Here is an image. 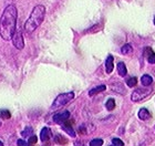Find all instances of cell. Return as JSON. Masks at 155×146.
Returning <instances> with one entry per match:
<instances>
[{
    "instance_id": "obj_1",
    "label": "cell",
    "mask_w": 155,
    "mask_h": 146,
    "mask_svg": "<svg viewBox=\"0 0 155 146\" xmlns=\"http://www.w3.org/2000/svg\"><path fill=\"white\" fill-rule=\"evenodd\" d=\"M17 11L16 6L9 5L3 10L1 18H0V37L5 41H9L12 38L17 27Z\"/></svg>"
},
{
    "instance_id": "obj_2",
    "label": "cell",
    "mask_w": 155,
    "mask_h": 146,
    "mask_svg": "<svg viewBox=\"0 0 155 146\" xmlns=\"http://www.w3.org/2000/svg\"><path fill=\"white\" fill-rule=\"evenodd\" d=\"M45 8L42 5H38L33 8L32 12L28 18V20L25 23V31L28 33L33 32L45 20Z\"/></svg>"
},
{
    "instance_id": "obj_3",
    "label": "cell",
    "mask_w": 155,
    "mask_h": 146,
    "mask_svg": "<svg viewBox=\"0 0 155 146\" xmlns=\"http://www.w3.org/2000/svg\"><path fill=\"white\" fill-rule=\"evenodd\" d=\"M74 99V93L73 92H68V93H62L59 94L58 96L55 97V100L53 101L51 109L55 110V109H60V107L64 106L67 104Z\"/></svg>"
},
{
    "instance_id": "obj_4",
    "label": "cell",
    "mask_w": 155,
    "mask_h": 146,
    "mask_svg": "<svg viewBox=\"0 0 155 146\" xmlns=\"http://www.w3.org/2000/svg\"><path fill=\"white\" fill-rule=\"evenodd\" d=\"M151 92H152L151 89H136L131 95V100L133 102H140V101L144 100L145 97L149 96L151 94Z\"/></svg>"
},
{
    "instance_id": "obj_5",
    "label": "cell",
    "mask_w": 155,
    "mask_h": 146,
    "mask_svg": "<svg viewBox=\"0 0 155 146\" xmlns=\"http://www.w3.org/2000/svg\"><path fill=\"white\" fill-rule=\"evenodd\" d=\"M11 40H12V44L16 47L18 50H22L23 47H25V40H23L22 32H21L20 30L15 31Z\"/></svg>"
},
{
    "instance_id": "obj_6",
    "label": "cell",
    "mask_w": 155,
    "mask_h": 146,
    "mask_svg": "<svg viewBox=\"0 0 155 146\" xmlns=\"http://www.w3.org/2000/svg\"><path fill=\"white\" fill-rule=\"evenodd\" d=\"M70 117V112L69 111H63V112H59V113L53 115V121L57 124H61L64 121H67Z\"/></svg>"
},
{
    "instance_id": "obj_7",
    "label": "cell",
    "mask_w": 155,
    "mask_h": 146,
    "mask_svg": "<svg viewBox=\"0 0 155 146\" xmlns=\"http://www.w3.org/2000/svg\"><path fill=\"white\" fill-rule=\"evenodd\" d=\"M51 131L49 127H43L41 130V133H40V140L42 142H48L50 138H51Z\"/></svg>"
},
{
    "instance_id": "obj_8",
    "label": "cell",
    "mask_w": 155,
    "mask_h": 146,
    "mask_svg": "<svg viewBox=\"0 0 155 146\" xmlns=\"http://www.w3.org/2000/svg\"><path fill=\"white\" fill-rule=\"evenodd\" d=\"M114 69V64H113V57L112 55H107V60H105V71H107V74L112 73Z\"/></svg>"
},
{
    "instance_id": "obj_9",
    "label": "cell",
    "mask_w": 155,
    "mask_h": 146,
    "mask_svg": "<svg viewBox=\"0 0 155 146\" xmlns=\"http://www.w3.org/2000/svg\"><path fill=\"white\" fill-rule=\"evenodd\" d=\"M139 117L141 118V120L146 121L151 117V113L149 112L147 109H144V107H143V109H141V110L139 111Z\"/></svg>"
},
{
    "instance_id": "obj_10",
    "label": "cell",
    "mask_w": 155,
    "mask_h": 146,
    "mask_svg": "<svg viewBox=\"0 0 155 146\" xmlns=\"http://www.w3.org/2000/svg\"><path fill=\"white\" fill-rule=\"evenodd\" d=\"M105 89H107V86L105 85H99V86H97V88H93L91 89L90 91H89V95L90 96H93V95L97 94V93H100V92H103L105 91Z\"/></svg>"
},
{
    "instance_id": "obj_11",
    "label": "cell",
    "mask_w": 155,
    "mask_h": 146,
    "mask_svg": "<svg viewBox=\"0 0 155 146\" xmlns=\"http://www.w3.org/2000/svg\"><path fill=\"white\" fill-rule=\"evenodd\" d=\"M152 82H153V79L151 75H149V74L142 75V78H141V83H142L144 86H149V85H151L152 84Z\"/></svg>"
},
{
    "instance_id": "obj_12",
    "label": "cell",
    "mask_w": 155,
    "mask_h": 146,
    "mask_svg": "<svg viewBox=\"0 0 155 146\" xmlns=\"http://www.w3.org/2000/svg\"><path fill=\"white\" fill-rule=\"evenodd\" d=\"M117 72L121 76H125L126 73H127V70H126V65L124 64V62H119L117 63Z\"/></svg>"
},
{
    "instance_id": "obj_13",
    "label": "cell",
    "mask_w": 155,
    "mask_h": 146,
    "mask_svg": "<svg viewBox=\"0 0 155 146\" xmlns=\"http://www.w3.org/2000/svg\"><path fill=\"white\" fill-rule=\"evenodd\" d=\"M62 127H63L64 132H67L70 136L75 137V132L73 131V128H72V126L70 125V124H63V125H62Z\"/></svg>"
},
{
    "instance_id": "obj_14",
    "label": "cell",
    "mask_w": 155,
    "mask_h": 146,
    "mask_svg": "<svg viewBox=\"0 0 155 146\" xmlns=\"http://www.w3.org/2000/svg\"><path fill=\"white\" fill-rule=\"evenodd\" d=\"M132 51H133V48H132L131 44H125V46H123L122 49H121V53L124 54V55L132 53Z\"/></svg>"
},
{
    "instance_id": "obj_15",
    "label": "cell",
    "mask_w": 155,
    "mask_h": 146,
    "mask_svg": "<svg viewBox=\"0 0 155 146\" xmlns=\"http://www.w3.org/2000/svg\"><path fill=\"white\" fill-rule=\"evenodd\" d=\"M0 117L2 120H9L11 117V113L8 110H0Z\"/></svg>"
},
{
    "instance_id": "obj_16",
    "label": "cell",
    "mask_w": 155,
    "mask_h": 146,
    "mask_svg": "<svg viewBox=\"0 0 155 146\" xmlns=\"http://www.w3.org/2000/svg\"><path fill=\"white\" fill-rule=\"evenodd\" d=\"M105 107L109 111L114 110V107H115V101H114V99H109L107 101V103H105Z\"/></svg>"
},
{
    "instance_id": "obj_17",
    "label": "cell",
    "mask_w": 155,
    "mask_h": 146,
    "mask_svg": "<svg viewBox=\"0 0 155 146\" xmlns=\"http://www.w3.org/2000/svg\"><path fill=\"white\" fill-rule=\"evenodd\" d=\"M136 83H137V79L135 76H133V78H130L126 80V84L129 85L130 88H133V86H135Z\"/></svg>"
},
{
    "instance_id": "obj_18",
    "label": "cell",
    "mask_w": 155,
    "mask_h": 146,
    "mask_svg": "<svg viewBox=\"0 0 155 146\" xmlns=\"http://www.w3.org/2000/svg\"><path fill=\"white\" fill-rule=\"evenodd\" d=\"M32 132H33V130H32V127H26L25 128V131H22L21 132V135H22L23 137H29L31 134H32Z\"/></svg>"
},
{
    "instance_id": "obj_19",
    "label": "cell",
    "mask_w": 155,
    "mask_h": 146,
    "mask_svg": "<svg viewBox=\"0 0 155 146\" xmlns=\"http://www.w3.org/2000/svg\"><path fill=\"white\" fill-rule=\"evenodd\" d=\"M38 142V137L36 135H30L28 138V145H35Z\"/></svg>"
},
{
    "instance_id": "obj_20",
    "label": "cell",
    "mask_w": 155,
    "mask_h": 146,
    "mask_svg": "<svg viewBox=\"0 0 155 146\" xmlns=\"http://www.w3.org/2000/svg\"><path fill=\"white\" fill-rule=\"evenodd\" d=\"M102 144H103V141L101 140V138H95V140L91 141L90 142L91 146H101Z\"/></svg>"
},
{
    "instance_id": "obj_21",
    "label": "cell",
    "mask_w": 155,
    "mask_h": 146,
    "mask_svg": "<svg viewBox=\"0 0 155 146\" xmlns=\"http://www.w3.org/2000/svg\"><path fill=\"white\" fill-rule=\"evenodd\" d=\"M55 142L59 144H65L67 143V140H64L63 136H60V135H57V138H55Z\"/></svg>"
},
{
    "instance_id": "obj_22",
    "label": "cell",
    "mask_w": 155,
    "mask_h": 146,
    "mask_svg": "<svg viewBox=\"0 0 155 146\" xmlns=\"http://www.w3.org/2000/svg\"><path fill=\"white\" fill-rule=\"evenodd\" d=\"M147 61L151 63V64H155V53H151V54L147 57Z\"/></svg>"
},
{
    "instance_id": "obj_23",
    "label": "cell",
    "mask_w": 155,
    "mask_h": 146,
    "mask_svg": "<svg viewBox=\"0 0 155 146\" xmlns=\"http://www.w3.org/2000/svg\"><path fill=\"white\" fill-rule=\"evenodd\" d=\"M112 144H113V145H119V146L124 145V143H123L120 138H113V140H112Z\"/></svg>"
},
{
    "instance_id": "obj_24",
    "label": "cell",
    "mask_w": 155,
    "mask_h": 146,
    "mask_svg": "<svg viewBox=\"0 0 155 146\" xmlns=\"http://www.w3.org/2000/svg\"><path fill=\"white\" fill-rule=\"evenodd\" d=\"M17 145L26 146V145H28V142H26V141H22V140H19L18 142H17Z\"/></svg>"
},
{
    "instance_id": "obj_25",
    "label": "cell",
    "mask_w": 155,
    "mask_h": 146,
    "mask_svg": "<svg viewBox=\"0 0 155 146\" xmlns=\"http://www.w3.org/2000/svg\"><path fill=\"white\" fill-rule=\"evenodd\" d=\"M144 53H145L146 57H149V55L151 54V53H153L152 49H151V48H146V49H145V51H144Z\"/></svg>"
},
{
    "instance_id": "obj_26",
    "label": "cell",
    "mask_w": 155,
    "mask_h": 146,
    "mask_svg": "<svg viewBox=\"0 0 155 146\" xmlns=\"http://www.w3.org/2000/svg\"><path fill=\"white\" fill-rule=\"evenodd\" d=\"M0 146H3V143L1 142V141H0Z\"/></svg>"
},
{
    "instance_id": "obj_27",
    "label": "cell",
    "mask_w": 155,
    "mask_h": 146,
    "mask_svg": "<svg viewBox=\"0 0 155 146\" xmlns=\"http://www.w3.org/2000/svg\"><path fill=\"white\" fill-rule=\"evenodd\" d=\"M0 126H1V121H0Z\"/></svg>"
},
{
    "instance_id": "obj_28",
    "label": "cell",
    "mask_w": 155,
    "mask_h": 146,
    "mask_svg": "<svg viewBox=\"0 0 155 146\" xmlns=\"http://www.w3.org/2000/svg\"><path fill=\"white\" fill-rule=\"evenodd\" d=\"M154 24H155V18H154Z\"/></svg>"
}]
</instances>
